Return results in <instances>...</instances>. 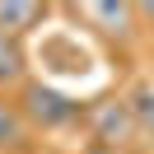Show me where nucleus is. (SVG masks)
Listing matches in <instances>:
<instances>
[{
	"mask_svg": "<svg viewBox=\"0 0 154 154\" xmlns=\"http://www.w3.org/2000/svg\"><path fill=\"white\" fill-rule=\"evenodd\" d=\"M23 117H28V126L61 131V126L79 122V103L70 94H61V89H51V84H28L23 89Z\"/></svg>",
	"mask_w": 154,
	"mask_h": 154,
	"instance_id": "obj_1",
	"label": "nucleus"
},
{
	"mask_svg": "<svg viewBox=\"0 0 154 154\" xmlns=\"http://www.w3.org/2000/svg\"><path fill=\"white\" fill-rule=\"evenodd\" d=\"M89 126H94V140L107 145V149H117V145H126L135 135V122H131L126 98H103V103L89 112Z\"/></svg>",
	"mask_w": 154,
	"mask_h": 154,
	"instance_id": "obj_2",
	"label": "nucleus"
},
{
	"mask_svg": "<svg viewBox=\"0 0 154 154\" xmlns=\"http://www.w3.org/2000/svg\"><path fill=\"white\" fill-rule=\"evenodd\" d=\"M42 14L47 10L33 5V0H0V33H5V38H23Z\"/></svg>",
	"mask_w": 154,
	"mask_h": 154,
	"instance_id": "obj_3",
	"label": "nucleus"
},
{
	"mask_svg": "<svg viewBox=\"0 0 154 154\" xmlns=\"http://www.w3.org/2000/svg\"><path fill=\"white\" fill-rule=\"evenodd\" d=\"M23 145H28V117H23V103L0 98V149H23Z\"/></svg>",
	"mask_w": 154,
	"mask_h": 154,
	"instance_id": "obj_4",
	"label": "nucleus"
},
{
	"mask_svg": "<svg viewBox=\"0 0 154 154\" xmlns=\"http://www.w3.org/2000/svg\"><path fill=\"white\" fill-rule=\"evenodd\" d=\"M23 70H28V56H23L19 38H5V33H0V89H5V84H19Z\"/></svg>",
	"mask_w": 154,
	"mask_h": 154,
	"instance_id": "obj_5",
	"label": "nucleus"
},
{
	"mask_svg": "<svg viewBox=\"0 0 154 154\" xmlns=\"http://www.w3.org/2000/svg\"><path fill=\"white\" fill-rule=\"evenodd\" d=\"M126 107H131L135 131H154V84H135L126 94Z\"/></svg>",
	"mask_w": 154,
	"mask_h": 154,
	"instance_id": "obj_6",
	"label": "nucleus"
},
{
	"mask_svg": "<svg viewBox=\"0 0 154 154\" xmlns=\"http://www.w3.org/2000/svg\"><path fill=\"white\" fill-rule=\"evenodd\" d=\"M89 14H94L98 23H107V33H126V23H131V5H89Z\"/></svg>",
	"mask_w": 154,
	"mask_h": 154,
	"instance_id": "obj_7",
	"label": "nucleus"
}]
</instances>
